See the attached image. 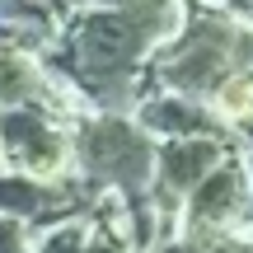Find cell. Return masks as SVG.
I'll list each match as a JSON object with an SVG mask.
<instances>
[{
	"label": "cell",
	"mask_w": 253,
	"mask_h": 253,
	"mask_svg": "<svg viewBox=\"0 0 253 253\" xmlns=\"http://www.w3.org/2000/svg\"><path fill=\"white\" fill-rule=\"evenodd\" d=\"M244 66H253V24L225 9H197L155 52V61L145 66V84L150 94L160 89L207 103V94L230 71H244Z\"/></svg>",
	"instance_id": "obj_1"
},
{
	"label": "cell",
	"mask_w": 253,
	"mask_h": 253,
	"mask_svg": "<svg viewBox=\"0 0 253 253\" xmlns=\"http://www.w3.org/2000/svg\"><path fill=\"white\" fill-rule=\"evenodd\" d=\"M155 150L160 141L145 136L126 113L84 108L71 122V164L94 197H118L122 207L145 202L155 183Z\"/></svg>",
	"instance_id": "obj_2"
},
{
	"label": "cell",
	"mask_w": 253,
	"mask_h": 253,
	"mask_svg": "<svg viewBox=\"0 0 253 253\" xmlns=\"http://www.w3.org/2000/svg\"><path fill=\"white\" fill-rule=\"evenodd\" d=\"M0 169L38 183L75 178L71 126L38 108H0Z\"/></svg>",
	"instance_id": "obj_3"
},
{
	"label": "cell",
	"mask_w": 253,
	"mask_h": 253,
	"mask_svg": "<svg viewBox=\"0 0 253 253\" xmlns=\"http://www.w3.org/2000/svg\"><path fill=\"white\" fill-rule=\"evenodd\" d=\"M249 225V173H244V150L230 155L220 169H211L178 207V235L188 249H202L220 235H235Z\"/></svg>",
	"instance_id": "obj_4"
},
{
	"label": "cell",
	"mask_w": 253,
	"mask_h": 253,
	"mask_svg": "<svg viewBox=\"0 0 253 253\" xmlns=\"http://www.w3.org/2000/svg\"><path fill=\"white\" fill-rule=\"evenodd\" d=\"M131 122L141 126L155 141H192V136H230L225 126L216 122V113L197 99H183V94H145L131 108ZM235 141V136H230Z\"/></svg>",
	"instance_id": "obj_5"
},
{
	"label": "cell",
	"mask_w": 253,
	"mask_h": 253,
	"mask_svg": "<svg viewBox=\"0 0 253 253\" xmlns=\"http://www.w3.org/2000/svg\"><path fill=\"white\" fill-rule=\"evenodd\" d=\"M207 108L216 113V122L225 126L235 141H239V136H249V141H253V66L230 71L225 80L207 94Z\"/></svg>",
	"instance_id": "obj_6"
},
{
	"label": "cell",
	"mask_w": 253,
	"mask_h": 253,
	"mask_svg": "<svg viewBox=\"0 0 253 253\" xmlns=\"http://www.w3.org/2000/svg\"><path fill=\"white\" fill-rule=\"evenodd\" d=\"M0 253H33V235H28V225L0 216Z\"/></svg>",
	"instance_id": "obj_7"
},
{
	"label": "cell",
	"mask_w": 253,
	"mask_h": 253,
	"mask_svg": "<svg viewBox=\"0 0 253 253\" xmlns=\"http://www.w3.org/2000/svg\"><path fill=\"white\" fill-rule=\"evenodd\" d=\"M244 173H249V216H253V141L244 145Z\"/></svg>",
	"instance_id": "obj_8"
},
{
	"label": "cell",
	"mask_w": 253,
	"mask_h": 253,
	"mask_svg": "<svg viewBox=\"0 0 253 253\" xmlns=\"http://www.w3.org/2000/svg\"><path fill=\"white\" fill-rule=\"evenodd\" d=\"M0 173H5V169H0Z\"/></svg>",
	"instance_id": "obj_9"
}]
</instances>
